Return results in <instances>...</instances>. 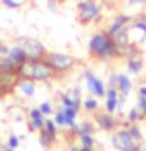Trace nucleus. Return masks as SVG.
I'll use <instances>...</instances> for the list:
<instances>
[{"instance_id": "nucleus-1", "label": "nucleus", "mask_w": 146, "mask_h": 151, "mask_svg": "<svg viewBox=\"0 0 146 151\" xmlns=\"http://www.w3.org/2000/svg\"><path fill=\"white\" fill-rule=\"evenodd\" d=\"M88 57L93 61L104 65L115 63L116 60L122 58L121 57V49L112 36L105 30H97L94 32L88 40Z\"/></svg>"}, {"instance_id": "nucleus-2", "label": "nucleus", "mask_w": 146, "mask_h": 151, "mask_svg": "<svg viewBox=\"0 0 146 151\" xmlns=\"http://www.w3.org/2000/svg\"><path fill=\"white\" fill-rule=\"evenodd\" d=\"M17 76L19 79L31 80L35 83H47L52 80L58 79L52 66L47 63L46 58L42 60H25L22 65L17 66Z\"/></svg>"}, {"instance_id": "nucleus-3", "label": "nucleus", "mask_w": 146, "mask_h": 151, "mask_svg": "<svg viewBox=\"0 0 146 151\" xmlns=\"http://www.w3.org/2000/svg\"><path fill=\"white\" fill-rule=\"evenodd\" d=\"M47 63L52 66V69L55 71L57 77H66L75 69V66L79 65V60L74 55L66 54V52H58V50H50L46 55Z\"/></svg>"}, {"instance_id": "nucleus-4", "label": "nucleus", "mask_w": 146, "mask_h": 151, "mask_svg": "<svg viewBox=\"0 0 146 151\" xmlns=\"http://www.w3.org/2000/svg\"><path fill=\"white\" fill-rule=\"evenodd\" d=\"M77 9V19L83 25H89V24H96L101 21L104 6L101 0H79L75 5Z\"/></svg>"}, {"instance_id": "nucleus-5", "label": "nucleus", "mask_w": 146, "mask_h": 151, "mask_svg": "<svg viewBox=\"0 0 146 151\" xmlns=\"http://www.w3.org/2000/svg\"><path fill=\"white\" fill-rule=\"evenodd\" d=\"M82 79L85 82V87H87L88 93L91 94V96H96L99 99L105 98L107 85L96 73H94V69L91 68V66H88V65L82 66Z\"/></svg>"}, {"instance_id": "nucleus-6", "label": "nucleus", "mask_w": 146, "mask_h": 151, "mask_svg": "<svg viewBox=\"0 0 146 151\" xmlns=\"http://www.w3.org/2000/svg\"><path fill=\"white\" fill-rule=\"evenodd\" d=\"M16 42H19L24 50L27 54V60H42L47 55V47L44 46V42L36 40V38H30V36H17Z\"/></svg>"}, {"instance_id": "nucleus-7", "label": "nucleus", "mask_w": 146, "mask_h": 151, "mask_svg": "<svg viewBox=\"0 0 146 151\" xmlns=\"http://www.w3.org/2000/svg\"><path fill=\"white\" fill-rule=\"evenodd\" d=\"M110 143H112L113 148H116L120 151L130 150V148H135L137 146V142L132 139V135L129 134L127 126H118L116 129L112 132Z\"/></svg>"}, {"instance_id": "nucleus-8", "label": "nucleus", "mask_w": 146, "mask_h": 151, "mask_svg": "<svg viewBox=\"0 0 146 151\" xmlns=\"http://www.w3.org/2000/svg\"><path fill=\"white\" fill-rule=\"evenodd\" d=\"M126 71L129 76H140L141 71L145 68V61H143V55L140 54V50L134 47L126 57Z\"/></svg>"}, {"instance_id": "nucleus-9", "label": "nucleus", "mask_w": 146, "mask_h": 151, "mask_svg": "<svg viewBox=\"0 0 146 151\" xmlns=\"http://www.w3.org/2000/svg\"><path fill=\"white\" fill-rule=\"evenodd\" d=\"M94 123L104 132H113L121 124L120 120L115 116V113H107V112H99V113L96 112L94 113Z\"/></svg>"}, {"instance_id": "nucleus-10", "label": "nucleus", "mask_w": 146, "mask_h": 151, "mask_svg": "<svg viewBox=\"0 0 146 151\" xmlns=\"http://www.w3.org/2000/svg\"><path fill=\"white\" fill-rule=\"evenodd\" d=\"M132 17H134V16H130V14L118 13L116 16H113V19H112L110 22H108V25H107V28H105V32L113 38L115 35H118V33H120L121 30H124L126 27H129V25H130Z\"/></svg>"}, {"instance_id": "nucleus-11", "label": "nucleus", "mask_w": 146, "mask_h": 151, "mask_svg": "<svg viewBox=\"0 0 146 151\" xmlns=\"http://www.w3.org/2000/svg\"><path fill=\"white\" fill-rule=\"evenodd\" d=\"M17 82H19L17 73H2L0 71V96L16 90Z\"/></svg>"}, {"instance_id": "nucleus-12", "label": "nucleus", "mask_w": 146, "mask_h": 151, "mask_svg": "<svg viewBox=\"0 0 146 151\" xmlns=\"http://www.w3.org/2000/svg\"><path fill=\"white\" fill-rule=\"evenodd\" d=\"M46 118L42 115V112L39 110V107H31L28 110V127L30 131H38L39 132L41 129H44V123H46Z\"/></svg>"}, {"instance_id": "nucleus-13", "label": "nucleus", "mask_w": 146, "mask_h": 151, "mask_svg": "<svg viewBox=\"0 0 146 151\" xmlns=\"http://www.w3.org/2000/svg\"><path fill=\"white\" fill-rule=\"evenodd\" d=\"M130 30H135V32L141 33L138 42H140V44H143V42L146 41V14H137V16L132 17Z\"/></svg>"}, {"instance_id": "nucleus-14", "label": "nucleus", "mask_w": 146, "mask_h": 151, "mask_svg": "<svg viewBox=\"0 0 146 151\" xmlns=\"http://www.w3.org/2000/svg\"><path fill=\"white\" fill-rule=\"evenodd\" d=\"M118 91L122 96H127L132 90H134V82H132L130 76L124 73H118Z\"/></svg>"}, {"instance_id": "nucleus-15", "label": "nucleus", "mask_w": 146, "mask_h": 151, "mask_svg": "<svg viewBox=\"0 0 146 151\" xmlns=\"http://www.w3.org/2000/svg\"><path fill=\"white\" fill-rule=\"evenodd\" d=\"M58 99H60V106L61 107H71V109H75L77 112L82 110V99L72 96V94H69L68 91L61 93Z\"/></svg>"}, {"instance_id": "nucleus-16", "label": "nucleus", "mask_w": 146, "mask_h": 151, "mask_svg": "<svg viewBox=\"0 0 146 151\" xmlns=\"http://www.w3.org/2000/svg\"><path fill=\"white\" fill-rule=\"evenodd\" d=\"M71 131H72L77 137L85 135V134H94V131H96V123H93L89 120H85L82 123H75V124L71 127Z\"/></svg>"}, {"instance_id": "nucleus-17", "label": "nucleus", "mask_w": 146, "mask_h": 151, "mask_svg": "<svg viewBox=\"0 0 146 151\" xmlns=\"http://www.w3.org/2000/svg\"><path fill=\"white\" fill-rule=\"evenodd\" d=\"M16 90L22 94V96H25V98H31V96H35V93H36V83H35V82H31V80L19 79Z\"/></svg>"}, {"instance_id": "nucleus-18", "label": "nucleus", "mask_w": 146, "mask_h": 151, "mask_svg": "<svg viewBox=\"0 0 146 151\" xmlns=\"http://www.w3.org/2000/svg\"><path fill=\"white\" fill-rule=\"evenodd\" d=\"M8 57L11 58L14 63H16L17 66L19 65H22L24 61L27 60V54H25V50H24V47L19 44V42H16L14 46H11L9 47V54H8Z\"/></svg>"}, {"instance_id": "nucleus-19", "label": "nucleus", "mask_w": 146, "mask_h": 151, "mask_svg": "<svg viewBox=\"0 0 146 151\" xmlns=\"http://www.w3.org/2000/svg\"><path fill=\"white\" fill-rule=\"evenodd\" d=\"M99 98L96 96H87L82 99V109L87 113H96L99 110Z\"/></svg>"}, {"instance_id": "nucleus-20", "label": "nucleus", "mask_w": 146, "mask_h": 151, "mask_svg": "<svg viewBox=\"0 0 146 151\" xmlns=\"http://www.w3.org/2000/svg\"><path fill=\"white\" fill-rule=\"evenodd\" d=\"M0 71L2 73H16L17 71V65L9 58L8 55H0Z\"/></svg>"}, {"instance_id": "nucleus-21", "label": "nucleus", "mask_w": 146, "mask_h": 151, "mask_svg": "<svg viewBox=\"0 0 146 151\" xmlns=\"http://www.w3.org/2000/svg\"><path fill=\"white\" fill-rule=\"evenodd\" d=\"M55 142H57V139H54L52 135H49L44 129L39 131V145L42 146V148H46V150L52 148V146L55 145Z\"/></svg>"}, {"instance_id": "nucleus-22", "label": "nucleus", "mask_w": 146, "mask_h": 151, "mask_svg": "<svg viewBox=\"0 0 146 151\" xmlns=\"http://www.w3.org/2000/svg\"><path fill=\"white\" fill-rule=\"evenodd\" d=\"M127 129H129V134L132 135V139H134L137 143H140V142L143 140V132H141L138 123H130V124H127Z\"/></svg>"}, {"instance_id": "nucleus-23", "label": "nucleus", "mask_w": 146, "mask_h": 151, "mask_svg": "<svg viewBox=\"0 0 146 151\" xmlns=\"http://www.w3.org/2000/svg\"><path fill=\"white\" fill-rule=\"evenodd\" d=\"M44 131L47 132L49 135H52L54 139L58 137V126H57V123L54 121V118H46V123H44Z\"/></svg>"}, {"instance_id": "nucleus-24", "label": "nucleus", "mask_w": 146, "mask_h": 151, "mask_svg": "<svg viewBox=\"0 0 146 151\" xmlns=\"http://www.w3.org/2000/svg\"><path fill=\"white\" fill-rule=\"evenodd\" d=\"M143 118H145V116L140 113L138 109H137V107H132L130 110L127 112V115H126V121L130 124V123H138L140 120H143Z\"/></svg>"}, {"instance_id": "nucleus-25", "label": "nucleus", "mask_w": 146, "mask_h": 151, "mask_svg": "<svg viewBox=\"0 0 146 151\" xmlns=\"http://www.w3.org/2000/svg\"><path fill=\"white\" fill-rule=\"evenodd\" d=\"M79 142H80V146L82 148H94L96 145V140H94L93 134H85V135H80L79 137Z\"/></svg>"}, {"instance_id": "nucleus-26", "label": "nucleus", "mask_w": 146, "mask_h": 151, "mask_svg": "<svg viewBox=\"0 0 146 151\" xmlns=\"http://www.w3.org/2000/svg\"><path fill=\"white\" fill-rule=\"evenodd\" d=\"M118 98H120V96H118ZM118 98H105V102H104V110H105L107 113H116Z\"/></svg>"}, {"instance_id": "nucleus-27", "label": "nucleus", "mask_w": 146, "mask_h": 151, "mask_svg": "<svg viewBox=\"0 0 146 151\" xmlns=\"http://www.w3.org/2000/svg\"><path fill=\"white\" fill-rule=\"evenodd\" d=\"M38 107H39V110L42 112V115H44V116H50V115H54V113H55L54 106H52L50 101H42Z\"/></svg>"}, {"instance_id": "nucleus-28", "label": "nucleus", "mask_w": 146, "mask_h": 151, "mask_svg": "<svg viewBox=\"0 0 146 151\" xmlns=\"http://www.w3.org/2000/svg\"><path fill=\"white\" fill-rule=\"evenodd\" d=\"M54 121L57 123V126H58V127H66V116H64V112L61 110V107L58 109V110H55Z\"/></svg>"}, {"instance_id": "nucleus-29", "label": "nucleus", "mask_w": 146, "mask_h": 151, "mask_svg": "<svg viewBox=\"0 0 146 151\" xmlns=\"http://www.w3.org/2000/svg\"><path fill=\"white\" fill-rule=\"evenodd\" d=\"M0 3L6 9H19L22 6V2H17V0H0Z\"/></svg>"}, {"instance_id": "nucleus-30", "label": "nucleus", "mask_w": 146, "mask_h": 151, "mask_svg": "<svg viewBox=\"0 0 146 151\" xmlns=\"http://www.w3.org/2000/svg\"><path fill=\"white\" fill-rule=\"evenodd\" d=\"M137 109H138L140 113L146 118V98L137 96Z\"/></svg>"}, {"instance_id": "nucleus-31", "label": "nucleus", "mask_w": 146, "mask_h": 151, "mask_svg": "<svg viewBox=\"0 0 146 151\" xmlns=\"http://www.w3.org/2000/svg\"><path fill=\"white\" fill-rule=\"evenodd\" d=\"M107 87H110V88H116V87H118V73H112V74H108ZM116 90H118V88H116Z\"/></svg>"}, {"instance_id": "nucleus-32", "label": "nucleus", "mask_w": 146, "mask_h": 151, "mask_svg": "<svg viewBox=\"0 0 146 151\" xmlns=\"http://www.w3.org/2000/svg\"><path fill=\"white\" fill-rule=\"evenodd\" d=\"M19 137L17 135H14V134H11L8 137V140H6V146H9V148H13V150H16L17 146H19Z\"/></svg>"}, {"instance_id": "nucleus-33", "label": "nucleus", "mask_w": 146, "mask_h": 151, "mask_svg": "<svg viewBox=\"0 0 146 151\" xmlns=\"http://www.w3.org/2000/svg\"><path fill=\"white\" fill-rule=\"evenodd\" d=\"M68 93L69 94H72V96H75V98H80V99H82V88H80L79 87V85H75V87H71L69 90H68Z\"/></svg>"}, {"instance_id": "nucleus-34", "label": "nucleus", "mask_w": 146, "mask_h": 151, "mask_svg": "<svg viewBox=\"0 0 146 151\" xmlns=\"http://www.w3.org/2000/svg\"><path fill=\"white\" fill-rule=\"evenodd\" d=\"M120 96V91L116 88H110L107 87V91H105V98H118Z\"/></svg>"}, {"instance_id": "nucleus-35", "label": "nucleus", "mask_w": 146, "mask_h": 151, "mask_svg": "<svg viewBox=\"0 0 146 151\" xmlns=\"http://www.w3.org/2000/svg\"><path fill=\"white\" fill-rule=\"evenodd\" d=\"M46 5H47V8L50 9V11H57L58 9V0H46Z\"/></svg>"}, {"instance_id": "nucleus-36", "label": "nucleus", "mask_w": 146, "mask_h": 151, "mask_svg": "<svg viewBox=\"0 0 146 151\" xmlns=\"http://www.w3.org/2000/svg\"><path fill=\"white\" fill-rule=\"evenodd\" d=\"M8 54H9V46L6 44V42L2 41V42H0V55L5 57V55H8Z\"/></svg>"}, {"instance_id": "nucleus-37", "label": "nucleus", "mask_w": 146, "mask_h": 151, "mask_svg": "<svg viewBox=\"0 0 146 151\" xmlns=\"http://www.w3.org/2000/svg\"><path fill=\"white\" fill-rule=\"evenodd\" d=\"M124 102H126V96H122V94H120V98H118V109H116V112H118V113H121V112H122Z\"/></svg>"}, {"instance_id": "nucleus-38", "label": "nucleus", "mask_w": 146, "mask_h": 151, "mask_svg": "<svg viewBox=\"0 0 146 151\" xmlns=\"http://www.w3.org/2000/svg\"><path fill=\"white\" fill-rule=\"evenodd\" d=\"M138 5H146V0H127V6H138Z\"/></svg>"}, {"instance_id": "nucleus-39", "label": "nucleus", "mask_w": 146, "mask_h": 151, "mask_svg": "<svg viewBox=\"0 0 146 151\" xmlns=\"http://www.w3.org/2000/svg\"><path fill=\"white\" fill-rule=\"evenodd\" d=\"M137 96L146 98V85H140V87L137 88Z\"/></svg>"}, {"instance_id": "nucleus-40", "label": "nucleus", "mask_w": 146, "mask_h": 151, "mask_svg": "<svg viewBox=\"0 0 146 151\" xmlns=\"http://www.w3.org/2000/svg\"><path fill=\"white\" fill-rule=\"evenodd\" d=\"M124 151H146L145 148H138V146H135V148H130V150H124Z\"/></svg>"}, {"instance_id": "nucleus-41", "label": "nucleus", "mask_w": 146, "mask_h": 151, "mask_svg": "<svg viewBox=\"0 0 146 151\" xmlns=\"http://www.w3.org/2000/svg\"><path fill=\"white\" fill-rule=\"evenodd\" d=\"M69 151H80V148H77V146H71V148H69Z\"/></svg>"}, {"instance_id": "nucleus-42", "label": "nucleus", "mask_w": 146, "mask_h": 151, "mask_svg": "<svg viewBox=\"0 0 146 151\" xmlns=\"http://www.w3.org/2000/svg\"><path fill=\"white\" fill-rule=\"evenodd\" d=\"M80 151H93L91 148H82V146H80Z\"/></svg>"}, {"instance_id": "nucleus-43", "label": "nucleus", "mask_w": 146, "mask_h": 151, "mask_svg": "<svg viewBox=\"0 0 146 151\" xmlns=\"http://www.w3.org/2000/svg\"><path fill=\"white\" fill-rule=\"evenodd\" d=\"M3 151H14V150H13V148H9V146H5Z\"/></svg>"}, {"instance_id": "nucleus-44", "label": "nucleus", "mask_w": 146, "mask_h": 151, "mask_svg": "<svg viewBox=\"0 0 146 151\" xmlns=\"http://www.w3.org/2000/svg\"><path fill=\"white\" fill-rule=\"evenodd\" d=\"M0 42H2V41H0Z\"/></svg>"}]
</instances>
